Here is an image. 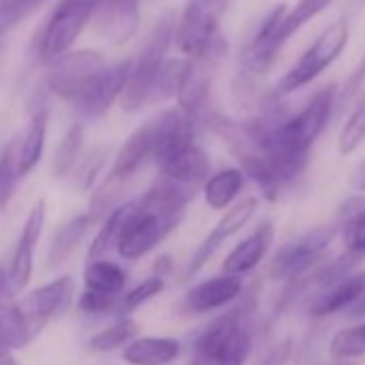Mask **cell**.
Masks as SVG:
<instances>
[{
	"mask_svg": "<svg viewBox=\"0 0 365 365\" xmlns=\"http://www.w3.org/2000/svg\"><path fill=\"white\" fill-rule=\"evenodd\" d=\"M71 294L73 279L63 275L5 305L0 309V344L9 350L29 346L69 305Z\"/></svg>",
	"mask_w": 365,
	"mask_h": 365,
	"instance_id": "1",
	"label": "cell"
},
{
	"mask_svg": "<svg viewBox=\"0 0 365 365\" xmlns=\"http://www.w3.org/2000/svg\"><path fill=\"white\" fill-rule=\"evenodd\" d=\"M174 31H176V24H174L172 16H163L148 33L138 58L133 61L131 78L120 97V106L125 112H138L150 103L153 84H155V78L161 71L163 63L168 61L165 54L174 41Z\"/></svg>",
	"mask_w": 365,
	"mask_h": 365,
	"instance_id": "2",
	"label": "cell"
},
{
	"mask_svg": "<svg viewBox=\"0 0 365 365\" xmlns=\"http://www.w3.org/2000/svg\"><path fill=\"white\" fill-rule=\"evenodd\" d=\"M348 39H350L348 22L344 18L335 20L312 41V46L299 56V61L282 76V80L275 86V97L282 99L286 95H292L294 91L307 86L318 76H322L341 56Z\"/></svg>",
	"mask_w": 365,
	"mask_h": 365,
	"instance_id": "3",
	"label": "cell"
},
{
	"mask_svg": "<svg viewBox=\"0 0 365 365\" xmlns=\"http://www.w3.org/2000/svg\"><path fill=\"white\" fill-rule=\"evenodd\" d=\"M182 220V215L165 213L148 207L142 198L131 202L127 222L116 243V252L127 260H138L155 250Z\"/></svg>",
	"mask_w": 365,
	"mask_h": 365,
	"instance_id": "4",
	"label": "cell"
},
{
	"mask_svg": "<svg viewBox=\"0 0 365 365\" xmlns=\"http://www.w3.org/2000/svg\"><path fill=\"white\" fill-rule=\"evenodd\" d=\"M230 0H187L174 31V43L187 58L200 56L217 37Z\"/></svg>",
	"mask_w": 365,
	"mask_h": 365,
	"instance_id": "5",
	"label": "cell"
},
{
	"mask_svg": "<svg viewBox=\"0 0 365 365\" xmlns=\"http://www.w3.org/2000/svg\"><path fill=\"white\" fill-rule=\"evenodd\" d=\"M99 3L101 0H61L39 39L41 58L54 63L65 56L97 14Z\"/></svg>",
	"mask_w": 365,
	"mask_h": 365,
	"instance_id": "6",
	"label": "cell"
},
{
	"mask_svg": "<svg viewBox=\"0 0 365 365\" xmlns=\"http://www.w3.org/2000/svg\"><path fill=\"white\" fill-rule=\"evenodd\" d=\"M106 67L103 56L95 50L67 52L50 65L48 88L54 95L76 103Z\"/></svg>",
	"mask_w": 365,
	"mask_h": 365,
	"instance_id": "7",
	"label": "cell"
},
{
	"mask_svg": "<svg viewBox=\"0 0 365 365\" xmlns=\"http://www.w3.org/2000/svg\"><path fill=\"white\" fill-rule=\"evenodd\" d=\"M333 237L335 226H320L299 237L297 241L284 245L271 262V275L275 279H286L290 284L299 282L327 252Z\"/></svg>",
	"mask_w": 365,
	"mask_h": 365,
	"instance_id": "8",
	"label": "cell"
},
{
	"mask_svg": "<svg viewBox=\"0 0 365 365\" xmlns=\"http://www.w3.org/2000/svg\"><path fill=\"white\" fill-rule=\"evenodd\" d=\"M226 52H228V43L220 35L200 56L190 58L187 78H185V82H182V88H180V93L176 97L178 108L185 114L198 118L202 114V110L207 108L215 69H217L220 61L226 56Z\"/></svg>",
	"mask_w": 365,
	"mask_h": 365,
	"instance_id": "9",
	"label": "cell"
},
{
	"mask_svg": "<svg viewBox=\"0 0 365 365\" xmlns=\"http://www.w3.org/2000/svg\"><path fill=\"white\" fill-rule=\"evenodd\" d=\"M288 9H290L288 5L273 7L264 16V20L260 22V26L256 29L252 39L247 41V46L241 54V65L247 73L262 76L273 67L275 58L279 56V50L286 43L284 22H286Z\"/></svg>",
	"mask_w": 365,
	"mask_h": 365,
	"instance_id": "10",
	"label": "cell"
},
{
	"mask_svg": "<svg viewBox=\"0 0 365 365\" xmlns=\"http://www.w3.org/2000/svg\"><path fill=\"white\" fill-rule=\"evenodd\" d=\"M131 69H133V58H125L108 65L86 88V93L76 101V110L82 114V118L88 120L101 118L112 108V103L123 97L127 82L131 78Z\"/></svg>",
	"mask_w": 365,
	"mask_h": 365,
	"instance_id": "11",
	"label": "cell"
},
{
	"mask_svg": "<svg viewBox=\"0 0 365 365\" xmlns=\"http://www.w3.org/2000/svg\"><path fill=\"white\" fill-rule=\"evenodd\" d=\"M155 120V150L153 159L161 168L182 150L194 146L196 135V120L194 116L185 114L180 108H168L153 116Z\"/></svg>",
	"mask_w": 365,
	"mask_h": 365,
	"instance_id": "12",
	"label": "cell"
},
{
	"mask_svg": "<svg viewBox=\"0 0 365 365\" xmlns=\"http://www.w3.org/2000/svg\"><path fill=\"white\" fill-rule=\"evenodd\" d=\"M46 200H37L24 222V228L20 232L11 264H9V288L11 292H22L31 277H33V267H35V252H37V243L41 239L43 232V224H46Z\"/></svg>",
	"mask_w": 365,
	"mask_h": 365,
	"instance_id": "13",
	"label": "cell"
},
{
	"mask_svg": "<svg viewBox=\"0 0 365 365\" xmlns=\"http://www.w3.org/2000/svg\"><path fill=\"white\" fill-rule=\"evenodd\" d=\"M256 209H258V198H243L241 202H237L235 207H230L228 211H226V215L215 224V228L207 235V239L198 245V250H196V254L192 256V262H190V267H187V277H192V275H196L207 262H209V258L232 237V235H237L239 230H243V226H247V222L254 217V213H256Z\"/></svg>",
	"mask_w": 365,
	"mask_h": 365,
	"instance_id": "14",
	"label": "cell"
},
{
	"mask_svg": "<svg viewBox=\"0 0 365 365\" xmlns=\"http://www.w3.org/2000/svg\"><path fill=\"white\" fill-rule=\"evenodd\" d=\"M153 150H155V120H146L144 125H140L118 148L110 176L106 178L108 185H120L129 176H133L138 172V168L144 165L146 159H153Z\"/></svg>",
	"mask_w": 365,
	"mask_h": 365,
	"instance_id": "15",
	"label": "cell"
},
{
	"mask_svg": "<svg viewBox=\"0 0 365 365\" xmlns=\"http://www.w3.org/2000/svg\"><path fill=\"white\" fill-rule=\"evenodd\" d=\"M95 18L99 33L110 43H125L138 29L140 0H101Z\"/></svg>",
	"mask_w": 365,
	"mask_h": 365,
	"instance_id": "16",
	"label": "cell"
},
{
	"mask_svg": "<svg viewBox=\"0 0 365 365\" xmlns=\"http://www.w3.org/2000/svg\"><path fill=\"white\" fill-rule=\"evenodd\" d=\"M365 294V271L363 273H346L329 284L324 290L309 303V314L314 316H331L337 312H348L361 297Z\"/></svg>",
	"mask_w": 365,
	"mask_h": 365,
	"instance_id": "17",
	"label": "cell"
},
{
	"mask_svg": "<svg viewBox=\"0 0 365 365\" xmlns=\"http://www.w3.org/2000/svg\"><path fill=\"white\" fill-rule=\"evenodd\" d=\"M159 170L161 176L178 182V185L196 190L200 185H207V180L211 178V159L200 146L194 144L180 155H176L174 159H170L168 163H163Z\"/></svg>",
	"mask_w": 365,
	"mask_h": 365,
	"instance_id": "18",
	"label": "cell"
},
{
	"mask_svg": "<svg viewBox=\"0 0 365 365\" xmlns=\"http://www.w3.org/2000/svg\"><path fill=\"white\" fill-rule=\"evenodd\" d=\"M273 243V226L267 222L258 230H254L247 239H243L224 260V275H243L260 264Z\"/></svg>",
	"mask_w": 365,
	"mask_h": 365,
	"instance_id": "19",
	"label": "cell"
},
{
	"mask_svg": "<svg viewBox=\"0 0 365 365\" xmlns=\"http://www.w3.org/2000/svg\"><path fill=\"white\" fill-rule=\"evenodd\" d=\"M243 290V282L237 275H220L213 279H207L198 286H194L187 297L185 303L190 309L194 312H213L220 309L228 303H232Z\"/></svg>",
	"mask_w": 365,
	"mask_h": 365,
	"instance_id": "20",
	"label": "cell"
},
{
	"mask_svg": "<svg viewBox=\"0 0 365 365\" xmlns=\"http://www.w3.org/2000/svg\"><path fill=\"white\" fill-rule=\"evenodd\" d=\"M180 354L178 339L172 337H135L131 344L125 346L123 359L129 365H168Z\"/></svg>",
	"mask_w": 365,
	"mask_h": 365,
	"instance_id": "21",
	"label": "cell"
},
{
	"mask_svg": "<svg viewBox=\"0 0 365 365\" xmlns=\"http://www.w3.org/2000/svg\"><path fill=\"white\" fill-rule=\"evenodd\" d=\"M48 118H50L48 108H39L33 114L26 133L18 140V174H20V178L31 174L41 161L46 133H48Z\"/></svg>",
	"mask_w": 365,
	"mask_h": 365,
	"instance_id": "22",
	"label": "cell"
},
{
	"mask_svg": "<svg viewBox=\"0 0 365 365\" xmlns=\"http://www.w3.org/2000/svg\"><path fill=\"white\" fill-rule=\"evenodd\" d=\"M93 222H95V217L91 213L88 215H76V217H71L67 224H63L58 228V232L54 235V239L50 243L48 269H56V267L65 264L71 258V254L78 250V245L86 237V232L93 226Z\"/></svg>",
	"mask_w": 365,
	"mask_h": 365,
	"instance_id": "23",
	"label": "cell"
},
{
	"mask_svg": "<svg viewBox=\"0 0 365 365\" xmlns=\"http://www.w3.org/2000/svg\"><path fill=\"white\" fill-rule=\"evenodd\" d=\"M245 185V174L241 168H226L217 174H213L205 185V200L215 211H226L235 207L232 202L239 198L241 190Z\"/></svg>",
	"mask_w": 365,
	"mask_h": 365,
	"instance_id": "24",
	"label": "cell"
},
{
	"mask_svg": "<svg viewBox=\"0 0 365 365\" xmlns=\"http://www.w3.org/2000/svg\"><path fill=\"white\" fill-rule=\"evenodd\" d=\"M339 224L346 254L354 258L365 254V196L350 198L339 209Z\"/></svg>",
	"mask_w": 365,
	"mask_h": 365,
	"instance_id": "25",
	"label": "cell"
},
{
	"mask_svg": "<svg viewBox=\"0 0 365 365\" xmlns=\"http://www.w3.org/2000/svg\"><path fill=\"white\" fill-rule=\"evenodd\" d=\"M127 284V273L110 260H88L84 269V286L86 290L101 292V294H114L120 297Z\"/></svg>",
	"mask_w": 365,
	"mask_h": 365,
	"instance_id": "26",
	"label": "cell"
},
{
	"mask_svg": "<svg viewBox=\"0 0 365 365\" xmlns=\"http://www.w3.org/2000/svg\"><path fill=\"white\" fill-rule=\"evenodd\" d=\"M187 71H190V58L187 61L185 58H168L155 78L150 103H159V101L178 97L182 82L187 78Z\"/></svg>",
	"mask_w": 365,
	"mask_h": 365,
	"instance_id": "27",
	"label": "cell"
},
{
	"mask_svg": "<svg viewBox=\"0 0 365 365\" xmlns=\"http://www.w3.org/2000/svg\"><path fill=\"white\" fill-rule=\"evenodd\" d=\"M82 142H84V127H82V123H73L61 138V142L54 150V157H52V174L56 178L67 176L71 172V168L78 163Z\"/></svg>",
	"mask_w": 365,
	"mask_h": 365,
	"instance_id": "28",
	"label": "cell"
},
{
	"mask_svg": "<svg viewBox=\"0 0 365 365\" xmlns=\"http://www.w3.org/2000/svg\"><path fill=\"white\" fill-rule=\"evenodd\" d=\"M138 333V324L133 318L129 316H120L114 324H110L108 329L95 333L91 339H88V350L93 352H110V350H116L120 346H127L133 341Z\"/></svg>",
	"mask_w": 365,
	"mask_h": 365,
	"instance_id": "29",
	"label": "cell"
},
{
	"mask_svg": "<svg viewBox=\"0 0 365 365\" xmlns=\"http://www.w3.org/2000/svg\"><path fill=\"white\" fill-rule=\"evenodd\" d=\"M129 209H131V202L123 205V207H116L103 222V226L99 228L95 241L91 243L88 247V260H99L103 254H108L116 243H118V237L123 232V226L127 222V215H129Z\"/></svg>",
	"mask_w": 365,
	"mask_h": 365,
	"instance_id": "30",
	"label": "cell"
},
{
	"mask_svg": "<svg viewBox=\"0 0 365 365\" xmlns=\"http://www.w3.org/2000/svg\"><path fill=\"white\" fill-rule=\"evenodd\" d=\"M48 0H3L0 3V48L5 39L33 14H37Z\"/></svg>",
	"mask_w": 365,
	"mask_h": 365,
	"instance_id": "31",
	"label": "cell"
},
{
	"mask_svg": "<svg viewBox=\"0 0 365 365\" xmlns=\"http://www.w3.org/2000/svg\"><path fill=\"white\" fill-rule=\"evenodd\" d=\"M329 354L337 361H348L365 354V322L337 331L329 341Z\"/></svg>",
	"mask_w": 365,
	"mask_h": 365,
	"instance_id": "32",
	"label": "cell"
},
{
	"mask_svg": "<svg viewBox=\"0 0 365 365\" xmlns=\"http://www.w3.org/2000/svg\"><path fill=\"white\" fill-rule=\"evenodd\" d=\"M363 142H365V93L341 127V133L337 140V150H339V155L346 157V155H352Z\"/></svg>",
	"mask_w": 365,
	"mask_h": 365,
	"instance_id": "33",
	"label": "cell"
},
{
	"mask_svg": "<svg viewBox=\"0 0 365 365\" xmlns=\"http://www.w3.org/2000/svg\"><path fill=\"white\" fill-rule=\"evenodd\" d=\"M18 180V142H9L0 150V209H5L11 200Z\"/></svg>",
	"mask_w": 365,
	"mask_h": 365,
	"instance_id": "34",
	"label": "cell"
},
{
	"mask_svg": "<svg viewBox=\"0 0 365 365\" xmlns=\"http://www.w3.org/2000/svg\"><path fill=\"white\" fill-rule=\"evenodd\" d=\"M331 3L333 0H299L294 7L288 9L286 22H284V39L288 41L292 35H297L307 22L320 16Z\"/></svg>",
	"mask_w": 365,
	"mask_h": 365,
	"instance_id": "35",
	"label": "cell"
},
{
	"mask_svg": "<svg viewBox=\"0 0 365 365\" xmlns=\"http://www.w3.org/2000/svg\"><path fill=\"white\" fill-rule=\"evenodd\" d=\"M163 288H165V282H163L161 275H153V277L144 279L142 284H138L135 288H131L129 292H125V294L120 297V307H118V312H120L123 316H127V314L133 312L135 307H140V305H144L146 301H150L153 297H157Z\"/></svg>",
	"mask_w": 365,
	"mask_h": 365,
	"instance_id": "36",
	"label": "cell"
},
{
	"mask_svg": "<svg viewBox=\"0 0 365 365\" xmlns=\"http://www.w3.org/2000/svg\"><path fill=\"white\" fill-rule=\"evenodd\" d=\"M80 312L84 314H108L112 309L120 307V297L114 294H101V292H93V290H84V294L80 297L78 303Z\"/></svg>",
	"mask_w": 365,
	"mask_h": 365,
	"instance_id": "37",
	"label": "cell"
},
{
	"mask_svg": "<svg viewBox=\"0 0 365 365\" xmlns=\"http://www.w3.org/2000/svg\"><path fill=\"white\" fill-rule=\"evenodd\" d=\"M292 352H294V341H292L290 337H286V339L277 341V344L267 352V356L260 361V365H288Z\"/></svg>",
	"mask_w": 365,
	"mask_h": 365,
	"instance_id": "38",
	"label": "cell"
},
{
	"mask_svg": "<svg viewBox=\"0 0 365 365\" xmlns=\"http://www.w3.org/2000/svg\"><path fill=\"white\" fill-rule=\"evenodd\" d=\"M101 165H103V153H101V150H95V153H91V155H88V159L82 163L78 182H80V185H82L84 190L93 185V180H95L97 172L101 170Z\"/></svg>",
	"mask_w": 365,
	"mask_h": 365,
	"instance_id": "39",
	"label": "cell"
},
{
	"mask_svg": "<svg viewBox=\"0 0 365 365\" xmlns=\"http://www.w3.org/2000/svg\"><path fill=\"white\" fill-rule=\"evenodd\" d=\"M363 82H365V56L361 58L359 67H356V69L352 71V76L348 78V82H346V93H344V97H352V95H356V93L361 91Z\"/></svg>",
	"mask_w": 365,
	"mask_h": 365,
	"instance_id": "40",
	"label": "cell"
},
{
	"mask_svg": "<svg viewBox=\"0 0 365 365\" xmlns=\"http://www.w3.org/2000/svg\"><path fill=\"white\" fill-rule=\"evenodd\" d=\"M352 187L359 192H365V159L356 165V170L352 174Z\"/></svg>",
	"mask_w": 365,
	"mask_h": 365,
	"instance_id": "41",
	"label": "cell"
},
{
	"mask_svg": "<svg viewBox=\"0 0 365 365\" xmlns=\"http://www.w3.org/2000/svg\"><path fill=\"white\" fill-rule=\"evenodd\" d=\"M348 316L354 318V320H363V318H365V294L348 309Z\"/></svg>",
	"mask_w": 365,
	"mask_h": 365,
	"instance_id": "42",
	"label": "cell"
},
{
	"mask_svg": "<svg viewBox=\"0 0 365 365\" xmlns=\"http://www.w3.org/2000/svg\"><path fill=\"white\" fill-rule=\"evenodd\" d=\"M0 365H20L16 354H14V350L5 348L3 344H0Z\"/></svg>",
	"mask_w": 365,
	"mask_h": 365,
	"instance_id": "43",
	"label": "cell"
}]
</instances>
